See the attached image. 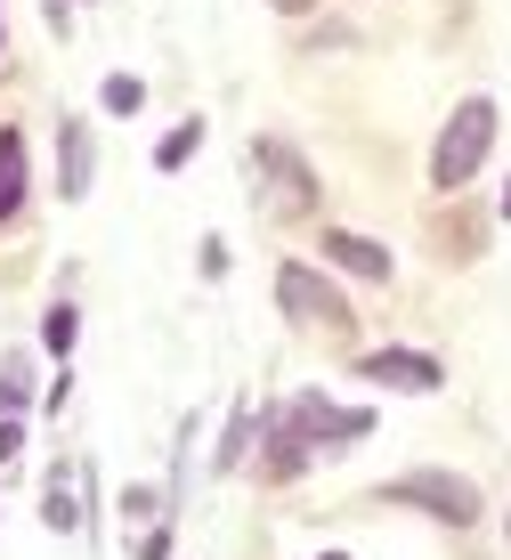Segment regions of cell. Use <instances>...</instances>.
<instances>
[{"label": "cell", "instance_id": "obj_1", "mask_svg": "<svg viewBox=\"0 0 511 560\" xmlns=\"http://www.w3.org/2000/svg\"><path fill=\"white\" fill-rule=\"evenodd\" d=\"M487 147H496V98H463L430 147V187H463L487 163Z\"/></svg>", "mask_w": 511, "mask_h": 560}, {"label": "cell", "instance_id": "obj_2", "mask_svg": "<svg viewBox=\"0 0 511 560\" xmlns=\"http://www.w3.org/2000/svg\"><path fill=\"white\" fill-rule=\"evenodd\" d=\"M252 171H260V203L277 211V220L317 211V179H309V163H301L284 139H260V147H252Z\"/></svg>", "mask_w": 511, "mask_h": 560}, {"label": "cell", "instance_id": "obj_3", "mask_svg": "<svg viewBox=\"0 0 511 560\" xmlns=\"http://www.w3.org/2000/svg\"><path fill=\"white\" fill-rule=\"evenodd\" d=\"M390 504H422V512H439V520H455V528H471L479 520V488L455 471H406V479H390Z\"/></svg>", "mask_w": 511, "mask_h": 560}, {"label": "cell", "instance_id": "obj_4", "mask_svg": "<svg viewBox=\"0 0 511 560\" xmlns=\"http://www.w3.org/2000/svg\"><path fill=\"white\" fill-rule=\"evenodd\" d=\"M277 301H284V317H301V325L349 334V301L333 293V284L317 277V268H301V260H284V268H277Z\"/></svg>", "mask_w": 511, "mask_h": 560}, {"label": "cell", "instance_id": "obj_5", "mask_svg": "<svg viewBox=\"0 0 511 560\" xmlns=\"http://www.w3.org/2000/svg\"><path fill=\"white\" fill-rule=\"evenodd\" d=\"M365 382H390V390H439V358L422 350H358Z\"/></svg>", "mask_w": 511, "mask_h": 560}, {"label": "cell", "instance_id": "obj_6", "mask_svg": "<svg viewBox=\"0 0 511 560\" xmlns=\"http://www.w3.org/2000/svg\"><path fill=\"white\" fill-rule=\"evenodd\" d=\"M284 431H301V439H365L373 415H341V407H325V398H292Z\"/></svg>", "mask_w": 511, "mask_h": 560}, {"label": "cell", "instance_id": "obj_7", "mask_svg": "<svg viewBox=\"0 0 511 560\" xmlns=\"http://www.w3.org/2000/svg\"><path fill=\"white\" fill-rule=\"evenodd\" d=\"M325 253L341 260L349 277H365V284H390V253H382L373 236H349V228H333V236H325Z\"/></svg>", "mask_w": 511, "mask_h": 560}, {"label": "cell", "instance_id": "obj_8", "mask_svg": "<svg viewBox=\"0 0 511 560\" xmlns=\"http://www.w3.org/2000/svg\"><path fill=\"white\" fill-rule=\"evenodd\" d=\"M16 211H25V139L0 130V220H16Z\"/></svg>", "mask_w": 511, "mask_h": 560}, {"label": "cell", "instance_id": "obj_9", "mask_svg": "<svg viewBox=\"0 0 511 560\" xmlns=\"http://www.w3.org/2000/svg\"><path fill=\"white\" fill-rule=\"evenodd\" d=\"M66 196H90V130L66 122Z\"/></svg>", "mask_w": 511, "mask_h": 560}, {"label": "cell", "instance_id": "obj_10", "mask_svg": "<svg viewBox=\"0 0 511 560\" xmlns=\"http://www.w3.org/2000/svg\"><path fill=\"white\" fill-rule=\"evenodd\" d=\"M195 147H204V122H179L163 147H154V171H187V154H195Z\"/></svg>", "mask_w": 511, "mask_h": 560}, {"label": "cell", "instance_id": "obj_11", "mask_svg": "<svg viewBox=\"0 0 511 560\" xmlns=\"http://www.w3.org/2000/svg\"><path fill=\"white\" fill-rule=\"evenodd\" d=\"M301 463H309V439H301V431H277V447H268V471H277V479H301Z\"/></svg>", "mask_w": 511, "mask_h": 560}, {"label": "cell", "instance_id": "obj_12", "mask_svg": "<svg viewBox=\"0 0 511 560\" xmlns=\"http://www.w3.org/2000/svg\"><path fill=\"white\" fill-rule=\"evenodd\" d=\"M139 98H147L139 73H114V82H106V106H114V114H139Z\"/></svg>", "mask_w": 511, "mask_h": 560}, {"label": "cell", "instance_id": "obj_13", "mask_svg": "<svg viewBox=\"0 0 511 560\" xmlns=\"http://www.w3.org/2000/svg\"><path fill=\"white\" fill-rule=\"evenodd\" d=\"M244 439H252V415H235V422H228V439H220V471H228L235 455H244Z\"/></svg>", "mask_w": 511, "mask_h": 560}, {"label": "cell", "instance_id": "obj_14", "mask_svg": "<svg viewBox=\"0 0 511 560\" xmlns=\"http://www.w3.org/2000/svg\"><path fill=\"white\" fill-rule=\"evenodd\" d=\"M49 350H57V358L73 350V308H49Z\"/></svg>", "mask_w": 511, "mask_h": 560}, {"label": "cell", "instance_id": "obj_15", "mask_svg": "<svg viewBox=\"0 0 511 560\" xmlns=\"http://www.w3.org/2000/svg\"><path fill=\"white\" fill-rule=\"evenodd\" d=\"M277 9H284V16H301V9H317V0H277Z\"/></svg>", "mask_w": 511, "mask_h": 560}, {"label": "cell", "instance_id": "obj_16", "mask_svg": "<svg viewBox=\"0 0 511 560\" xmlns=\"http://www.w3.org/2000/svg\"><path fill=\"white\" fill-rule=\"evenodd\" d=\"M503 211H511V187H503Z\"/></svg>", "mask_w": 511, "mask_h": 560}, {"label": "cell", "instance_id": "obj_17", "mask_svg": "<svg viewBox=\"0 0 511 560\" xmlns=\"http://www.w3.org/2000/svg\"><path fill=\"white\" fill-rule=\"evenodd\" d=\"M333 560H341V552H333Z\"/></svg>", "mask_w": 511, "mask_h": 560}]
</instances>
